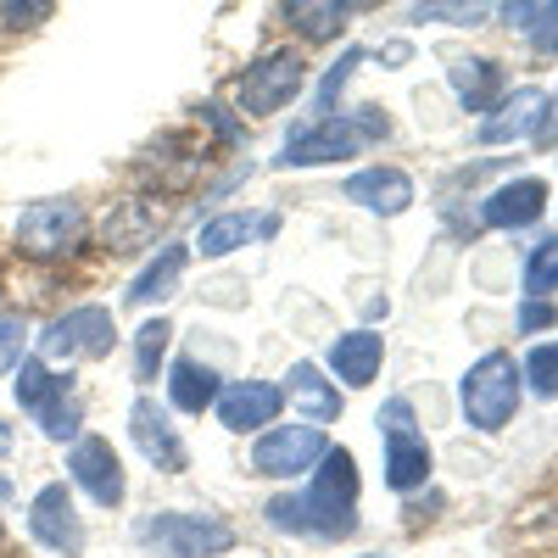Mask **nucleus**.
<instances>
[{
	"instance_id": "obj_6",
	"label": "nucleus",
	"mask_w": 558,
	"mask_h": 558,
	"mask_svg": "<svg viewBox=\"0 0 558 558\" xmlns=\"http://www.w3.org/2000/svg\"><path fill=\"white\" fill-rule=\"evenodd\" d=\"M112 341H118L112 313L89 302V307H73V313H62V318L45 324L39 357H45V363H62V357H68V363H78V357H107Z\"/></svg>"
},
{
	"instance_id": "obj_34",
	"label": "nucleus",
	"mask_w": 558,
	"mask_h": 558,
	"mask_svg": "<svg viewBox=\"0 0 558 558\" xmlns=\"http://www.w3.org/2000/svg\"><path fill=\"white\" fill-rule=\"evenodd\" d=\"M536 12H542V0H508V7H502V23H508V28H520V34H531Z\"/></svg>"
},
{
	"instance_id": "obj_17",
	"label": "nucleus",
	"mask_w": 558,
	"mask_h": 558,
	"mask_svg": "<svg viewBox=\"0 0 558 558\" xmlns=\"http://www.w3.org/2000/svg\"><path fill=\"white\" fill-rule=\"evenodd\" d=\"M430 481V447L413 430H386V486L391 492H413Z\"/></svg>"
},
{
	"instance_id": "obj_13",
	"label": "nucleus",
	"mask_w": 558,
	"mask_h": 558,
	"mask_svg": "<svg viewBox=\"0 0 558 558\" xmlns=\"http://www.w3.org/2000/svg\"><path fill=\"white\" fill-rule=\"evenodd\" d=\"M129 430H134V447L146 452L157 470H168V475L184 470V441H179V430L168 425V408H157L151 397H134V408H129Z\"/></svg>"
},
{
	"instance_id": "obj_21",
	"label": "nucleus",
	"mask_w": 558,
	"mask_h": 558,
	"mask_svg": "<svg viewBox=\"0 0 558 558\" xmlns=\"http://www.w3.org/2000/svg\"><path fill=\"white\" fill-rule=\"evenodd\" d=\"M291 402L307 413V425H330V418H341V391L318 375V363H296L291 368Z\"/></svg>"
},
{
	"instance_id": "obj_2",
	"label": "nucleus",
	"mask_w": 558,
	"mask_h": 558,
	"mask_svg": "<svg viewBox=\"0 0 558 558\" xmlns=\"http://www.w3.org/2000/svg\"><path fill=\"white\" fill-rule=\"evenodd\" d=\"M391 123L375 118L363 107V118H347V112H324L313 118L307 129L291 134V146H286V168H318V162H341V157H357L363 151V140H380Z\"/></svg>"
},
{
	"instance_id": "obj_23",
	"label": "nucleus",
	"mask_w": 558,
	"mask_h": 558,
	"mask_svg": "<svg viewBox=\"0 0 558 558\" xmlns=\"http://www.w3.org/2000/svg\"><path fill=\"white\" fill-rule=\"evenodd\" d=\"M184 257H191V252H184V246H162V252H157V263H151L146 274L134 279V291H129V302H134V307H151V302L173 296V286H179V274H184Z\"/></svg>"
},
{
	"instance_id": "obj_5",
	"label": "nucleus",
	"mask_w": 558,
	"mask_h": 558,
	"mask_svg": "<svg viewBox=\"0 0 558 558\" xmlns=\"http://www.w3.org/2000/svg\"><path fill=\"white\" fill-rule=\"evenodd\" d=\"M84 207L73 196H45V202H28L23 218H17V246L23 257H39V263H51V257H68L84 246Z\"/></svg>"
},
{
	"instance_id": "obj_12",
	"label": "nucleus",
	"mask_w": 558,
	"mask_h": 558,
	"mask_svg": "<svg viewBox=\"0 0 558 558\" xmlns=\"http://www.w3.org/2000/svg\"><path fill=\"white\" fill-rule=\"evenodd\" d=\"M547 89H514V96H497L492 112L481 118V140L486 146H514V140H531L547 129Z\"/></svg>"
},
{
	"instance_id": "obj_29",
	"label": "nucleus",
	"mask_w": 558,
	"mask_h": 558,
	"mask_svg": "<svg viewBox=\"0 0 558 558\" xmlns=\"http://www.w3.org/2000/svg\"><path fill=\"white\" fill-rule=\"evenodd\" d=\"M525 375H531V386L542 397H558V341H547V347H536L525 357Z\"/></svg>"
},
{
	"instance_id": "obj_15",
	"label": "nucleus",
	"mask_w": 558,
	"mask_h": 558,
	"mask_svg": "<svg viewBox=\"0 0 558 558\" xmlns=\"http://www.w3.org/2000/svg\"><path fill=\"white\" fill-rule=\"evenodd\" d=\"M347 202H363L368 213L397 218V213H408V202H413V179H408L402 168H363V173L347 179Z\"/></svg>"
},
{
	"instance_id": "obj_22",
	"label": "nucleus",
	"mask_w": 558,
	"mask_h": 558,
	"mask_svg": "<svg viewBox=\"0 0 558 558\" xmlns=\"http://www.w3.org/2000/svg\"><path fill=\"white\" fill-rule=\"evenodd\" d=\"M452 89L470 112H492V101L502 96V68L486 57H463V62H452Z\"/></svg>"
},
{
	"instance_id": "obj_26",
	"label": "nucleus",
	"mask_w": 558,
	"mask_h": 558,
	"mask_svg": "<svg viewBox=\"0 0 558 558\" xmlns=\"http://www.w3.org/2000/svg\"><path fill=\"white\" fill-rule=\"evenodd\" d=\"M418 23H452V28H475L486 23V0H418L413 7Z\"/></svg>"
},
{
	"instance_id": "obj_24",
	"label": "nucleus",
	"mask_w": 558,
	"mask_h": 558,
	"mask_svg": "<svg viewBox=\"0 0 558 558\" xmlns=\"http://www.w3.org/2000/svg\"><path fill=\"white\" fill-rule=\"evenodd\" d=\"M252 218L246 213H223V218H213V223H202V235H196V252L202 257H223V252H235V246H246L252 241Z\"/></svg>"
},
{
	"instance_id": "obj_27",
	"label": "nucleus",
	"mask_w": 558,
	"mask_h": 558,
	"mask_svg": "<svg viewBox=\"0 0 558 558\" xmlns=\"http://www.w3.org/2000/svg\"><path fill=\"white\" fill-rule=\"evenodd\" d=\"M525 291H531V296H553V291H558V235H547V241L531 252V263H525Z\"/></svg>"
},
{
	"instance_id": "obj_33",
	"label": "nucleus",
	"mask_w": 558,
	"mask_h": 558,
	"mask_svg": "<svg viewBox=\"0 0 558 558\" xmlns=\"http://www.w3.org/2000/svg\"><path fill=\"white\" fill-rule=\"evenodd\" d=\"M357 62H363V51H347V57H341V68H330V73H324V89H318V101H324V107L336 101V89L347 84V73H352Z\"/></svg>"
},
{
	"instance_id": "obj_28",
	"label": "nucleus",
	"mask_w": 558,
	"mask_h": 558,
	"mask_svg": "<svg viewBox=\"0 0 558 558\" xmlns=\"http://www.w3.org/2000/svg\"><path fill=\"white\" fill-rule=\"evenodd\" d=\"M57 12V0H0V23H7V28H39L45 17H51Z\"/></svg>"
},
{
	"instance_id": "obj_20",
	"label": "nucleus",
	"mask_w": 558,
	"mask_h": 558,
	"mask_svg": "<svg viewBox=\"0 0 558 558\" xmlns=\"http://www.w3.org/2000/svg\"><path fill=\"white\" fill-rule=\"evenodd\" d=\"M218 375L207 363H196V357H179L173 363V375H168V402L179 408V413H202V408H213L218 402Z\"/></svg>"
},
{
	"instance_id": "obj_39",
	"label": "nucleus",
	"mask_w": 558,
	"mask_h": 558,
	"mask_svg": "<svg viewBox=\"0 0 558 558\" xmlns=\"http://www.w3.org/2000/svg\"><path fill=\"white\" fill-rule=\"evenodd\" d=\"M547 7H553V12H558V0H547Z\"/></svg>"
},
{
	"instance_id": "obj_37",
	"label": "nucleus",
	"mask_w": 558,
	"mask_h": 558,
	"mask_svg": "<svg viewBox=\"0 0 558 558\" xmlns=\"http://www.w3.org/2000/svg\"><path fill=\"white\" fill-rule=\"evenodd\" d=\"M0 497H12V481L7 475H0Z\"/></svg>"
},
{
	"instance_id": "obj_4",
	"label": "nucleus",
	"mask_w": 558,
	"mask_h": 558,
	"mask_svg": "<svg viewBox=\"0 0 558 558\" xmlns=\"http://www.w3.org/2000/svg\"><path fill=\"white\" fill-rule=\"evenodd\" d=\"M463 418L481 430H502L520 408V368L508 352H486L470 375H463Z\"/></svg>"
},
{
	"instance_id": "obj_25",
	"label": "nucleus",
	"mask_w": 558,
	"mask_h": 558,
	"mask_svg": "<svg viewBox=\"0 0 558 558\" xmlns=\"http://www.w3.org/2000/svg\"><path fill=\"white\" fill-rule=\"evenodd\" d=\"M168 336H173L168 318L140 324V336H134V380H157V363H162V352H168Z\"/></svg>"
},
{
	"instance_id": "obj_8",
	"label": "nucleus",
	"mask_w": 558,
	"mask_h": 558,
	"mask_svg": "<svg viewBox=\"0 0 558 558\" xmlns=\"http://www.w3.org/2000/svg\"><path fill=\"white\" fill-rule=\"evenodd\" d=\"M28 536L39 547L62 553V558H78L84 553V525H78V508H73L68 481H51V486L34 492V502H28Z\"/></svg>"
},
{
	"instance_id": "obj_10",
	"label": "nucleus",
	"mask_w": 558,
	"mask_h": 558,
	"mask_svg": "<svg viewBox=\"0 0 558 558\" xmlns=\"http://www.w3.org/2000/svg\"><path fill=\"white\" fill-rule=\"evenodd\" d=\"M302 57H291V51H268L263 62H252L246 68V78H241V112H252V118H268V112H279L296 89H302Z\"/></svg>"
},
{
	"instance_id": "obj_16",
	"label": "nucleus",
	"mask_w": 558,
	"mask_h": 558,
	"mask_svg": "<svg viewBox=\"0 0 558 558\" xmlns=\"http://www.w3.org/2000/svg\"><path fill=\"white\" fill-rule=\"evenodd\" d=\"M542 207H547V184L542 179H514V184H502V191L486 196L481 218L492 229H525V223L542 218Z\"/></svg>"
},
{
	"instance_id": "obj_30",
	"label": "nucleus",
	"mask_w": 558,
	"mask_h": 558,
	"mask_svg": "<svg viewBox=\"0 0 558 558\" xmlns=\"http://www.w3.org/2000/svg\"><path fill=\"white\" fill-rule=\"evenodd\" d=\"M23 324L17 318H0V375H12V368L23 363Z\"/></svg>"
},
{
	"instance_id": "obj_38",
	"label": "nucleus",
	"mask_w": 558,
	"mask_h": 558,
	"mask_svg": "<svg viewBox=\"0 0 558 558\" xmlns=\"http://www.w3.org/2000/svg\"><path fill=\"white\" fill-rule=\"evenodd\" d=\"M363 558H386V553H363Z\"/></svg>"
},
{
	"instance_id": "obj_36",
	"label": "nucleus",
	"mask_w": 558,
	"mask_h": 558,
	"mask_svg": "<svg viewBox=\"0 0 558 558\" xmlns=\"http://www.w3.org/2000/svg\"><path fill=\"white\" fill-rule=\"evenodd\" d=\"M12 447V436H7V425H0V452H7Z\"/></svg>"
},
{
	"instance_id": "obj_35",
	"label": "nucleus",
	"mask_w": 558,
	"mask_h": 558,
	"mask_svg": "<svg viewBox=\"0 0 558 558\" xmlns=\"http://www.w3.org/2000/svg\"><path fill=\"white\" fill-rule=\"evenodd\" d=\"M380 418H386V430H408V425H413V408L397 397V402H386V413H380Z\"/></svg>"
},
{
	"instance_id": "obj_32",
	"label": "nucleus",
	"mask_w": 558,
	"mask_h": 558,
	"mask_svg": "<svg viewBox=\"0 0 558 558\" xmlns=\"http://www.w3.org/2000/svg\"><path fill=\"white\" fill-rule=\"evenodd\" d=\"M547 324H558V307H553L547 296H531V302L520 307V330H547Z\"/></svg>"
},
{
	"instance_id": "obj_1",
	"label": "nucleus",
	"mask_w": 558,
	"mask_h": 558,
	"mask_svg": "<svg viewBox=\"0 0 558 558\" xmlns=\"http://www.w3.org/2000/svg\"><path fill=\"white\" fill-rule=\"evenodd\" d=\"M313 486L302 497H274L268 520L279 531L296 536H352L357 531V463L347 447H324V458L313 463Z\"/></svg>"
},
{
	"instance_id": "obj_18",
	"label": "nucleus",
	"mask_w": 558,
	"mask_h": 558,
	"mask_svg": "<svg viewBox=\"0 0 558 558\" xmlns=\"http://www.w3.org/2000/svg\"><path fill=\"white\" fill-rule=\"evenodd\" d=\"M380 357H386V341L375 330H352L330 347V368H336V380L347 386H368L380 375Z\"/></svg>"
},
{
	"instance_id": "obj_11",
	"label": "nucleus",
	"mask_w": 558,
	"mask_h": 558,
	"mask_svg": "<svg viewBox=\"0 0 558 558\" xmlns=\"http://www.w3.org/2000/svg\"><path fill=\"white\" fill-rule=\"evenodd\" d=\"M68 475H73V486H84L101 508H118L123 492H129L123 486V463H118V452H112L107 436H78L73 452H68Z\"/></svg>"
},
{
	"instance_id": "obj_7",
	"label": "nucleus",
	"mask_w": 558,
	"mask_h": 558,
	"mask_svg": "<svg viewBox=\"0 0 558 558\" xmlns=\"http://www.w3.org/2000/svg\"><path fill=\"white\" fill-rule=\"evenodd\" d=\"M324 447H330V441H324L318 425H274L252 447V470L268 475V481H302L313 463L324 458Z\"/></svg>"
},
{
	"instance_id": "obj_3",
	"label": "nucleus",
	"mask_w": 558,
	"mask_h": 558,
	"mask_svg": "<svg viewBox=\"0 0 558 558\" xmlns=\"http://www.w3.org/2000/svg\"><path fill=\"white\" fill-rule=\"evenodd\" d=\"M12 375H17V408L34 418L45 436H51V441L78 436L84 408H78V397L68 391V375H57V368L45 363V357H23Z\"/></svg>"
},
{
	"instance_id": "obj_14",
	"label": "nucleus",
	"mask_w": 558,
	"mask_h": 558,
	"mask_svg": "<svg viewBox=\"0 0 558 558\" xmlns=\"http://www.w3.org/2000/svg\"><path fill=\"white\" fill-rule=\"evenodd\" d=\"M279 402H286V391L279 386H268V380H241V386H229V391H218V418L229 430H263V425H274V413H279Z\"/></svg>"
},
{
	"instance_id": "obj_9",
	"label": "nucleus",
	"mask_w": 558,
	"mask_h": 558,
	"mask_svg": "<svg viewBox=\"0 0 558 558\" xmlns=\"http://www.w3.org/2000/svg\"><path fill=\"white\" fill-rule=\"evenodd\" d=\"M146 542H157L168 558H213L235 547V531L213 514H157L146 525Z\"/></svg>"
},
{
	"instance_id": "obj_19",
	"label": "nucleus",
	"mask_w": 558,
	"mask_h": 558,
	"mask_svg": "<svg viewBox=\"0 0 558 558\" xmlns=\"http://www.w3.org/2000/svg\"><path fill=\"white\" fill-rule=\"evenodd\" d=\"M363 7V0H286V23L302 34V39H336L347 28V17Z\"/></svg>"
},
{
	"instance_id": "obj_31",
	"label": "nucleus",
	"mask_w": 558,
	"mask_h": 558,
	"mask_svg": "<svg viewBox=\"0 0 558 558\" xmlns=\"http://www.w3.org/2000/svg\"><path fill=\"white\" fill-rule=\"evenodd\" d=\"M531 45H536L542 57H558V12H553V7L536 12V23H531Z\"/></svg>"
}]
</instances>
